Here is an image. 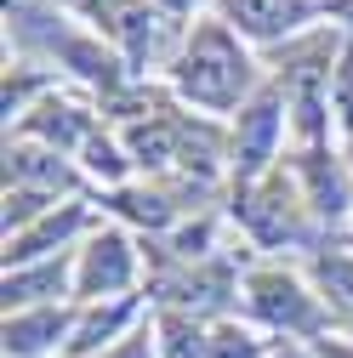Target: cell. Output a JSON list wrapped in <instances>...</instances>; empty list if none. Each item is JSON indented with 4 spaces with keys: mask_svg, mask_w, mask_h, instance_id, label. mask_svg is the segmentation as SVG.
<instances>
[{
    "mask_svg": "<svg viewBox=\"0 0 353 358\" xmlns=\"http://www.w3.org/2000/svg\"><path fill=\"white\" fill-rule=\"evenodd\" d=\"M6 188H29V194L57 199V194L80 188V176L69 171V159L57 148H40V143L18 137V143H6Z\"/></svg>",
    "mask_w": 353,
    "mask_h": 358,
    "instance_id": "9c48e42d",
    "label": "cell"
},
{
    "mask_svg": "<svg viewBox=\"0 0 353 358\" xmlns=\"http://www.w3.org/2000/svg\"><path fill=\"white\" fill-rule=\"evenodd\" d=\"M234 216L251 228L256 245H307V239H314L302 182H296V171H285V165H274L268 176L245 182L234 194Z\"/></svg>",
    "mask_w": 353,
    "mask_h": 358,
    "instance_id": "7a4b0ae2",
    "label": "cell"
},
{
    "mask_svg": "<svg viewBox=\"0 0 353 358\" xmlns=\"http://www.w3.org/2000/svg\"><path fill=\"white\" fill-rule=\"evenodd\" d=\"M131 279H137V250L120 228H103L92 245L80 250V267H74V296L80 301H103V296H125Z\"/></svg>",
    "mask_w": 353,
    "mask_h": 358,
    "instance_id": "5b68a950",
    "label": "cell"
},
{
    "mask_svg": "<svg viewBox=\"0 0 353 358\" xmlns=\"http://www.w3.org/2000/svg\"><path fill=\"white\" fill-rule=\"evenodd\" d=\"M29 6H46V0H6V12H29Z\"/></svg>",
    "mask_w": 353,
    "mask_h": 358,
    "instance_id": "7402d4cb",
    "label": "cell"
},
{
    "mask_svg": "<svg viewBox=\"0 0 353 358\" xmlns=\"http://www.w3.org/2000/svg\"><path fill=\"white\" fill-rule=\"evenodd\" d=\"M92 17H97V34L114 40L131 69H143L154 57V40H160L165 17L148 6V0H92Z\"/></svg>",
    "mask_w": 353,
    "mask_h": 358,
    "instance_id": "52a82bcc",
    "label": "cell"
},
{
    "mask_svg": "<svg viewBox=\"0 0 353 358\" xmlns=\"http://www.w3.org/2000/svg\"><path fill=\"white\" fill-rule=\"evenodd\" d=\"M80 159H85V171L97 176V182H120L125 176V165H131V154H125V143H114V137H103V131H92L85 137V148H80Z\"/></svg>",
    "mask_w": 353,
    "mask_h": 358,
    "instance_id": "ac0fdd59",
    "label": "cell"
},
{
    "mask_svg": "<svg viewBox=\"0 0 353 358\" xmlns=\"http://www.w3.org/2000/svg\"><path fill=\"white\" fill-rule=\"evenodd\" d=\"M211 358H268V341L245 324H234V319H223L211 330Z\"/></svg>",
    "mask_w": 353,
    "mask_h": 358,
    "instance_id": "d6986e66",
    "label": "cell"
},
{
    "mask_svg": "<svg viewBox=\"0 0 353 358\" xmlns=\"http://www.w3.org/2000/svg\"><path fill=\"white\" fill-rule=\"evenodd\" d=\"M57 296H69V262H29V267H6V313H29V307H57Z\"/></svg>",
    "mask_w": 353,
    "mask_h": 358,
    "instance_id": "7c38bea8",
    "label": "cell"
},
{
    "mask_svg": "<svg viewBox=\"0 0 353 358\" xmlns=\"http://www.w3.org/2000/svg\"><path fill=\"white\" fill-rule=\"evenodd\" d=\"M92 131H97L92 114L74 108V103H57V97H46L40 108H29V114L18 120V137H29V143H40V148H85Z\"/></svg>",
    "mask_w": 353,
    "mask_h": 358,
    "instance_id": "30bf717a",
    "label": "cell"
},
{
    "mask_svg": "<svg viewBox=\"0 0 353 358\" xmlns=\"http://www.w3.org/2000/svg\"><path fill=\"white\" fill-rule=\"evenodd\" d=\"M331 114H336V125L347 131V143H353V46H342L336 74H331Z\"/></svg>",
    "mask_w": 353,
    "mask_h": 358,
    "instance_id": "ffe728a7",
    "label": "cell"
},
{
    "mask_svg": "<svg viewBox=\"0 0 353 358\" xmlns=\"http://www.w3.org/2000/svg\"><path fill=\"white\" fill-rule=\"evenodd\" d=\"M131 319H137V301H120V307H92L85 319L74 324V336H69V352L74 358H92L97 347H109Z\"/></svg>",
    "mask_w": 353,
    "mask_h": 358,
    "instance_id": "9a60e30c",
    "label": "cell"
},
{
    "mask_svg": "<svg viewBox=\"0 0 353 358\" xmlns=\"http://www.w3.org/2000/svg\"><path fill=\"white\" fill-rule=\"evenodd\" d=\"M279 125H285V92H279V85L256 92V97L240 108V125H234V176H240V188L274 171Z\"/></svg>",
    "mask_w": 353,
    "mask_h": 358,
    "instance_id": "277c9868",
    "label": "cell"
},
{
    "mask_svg": "<svg viewBox=\"0 0 353 358\" xmlns=\"http://www.w3.org/2000/svg\"><path fill=\"white\" fill-rule=\"evenodd\" d=\"M268 358H302V352H291V347H279V352H268Z\"/></svg>",
    "mask_w": 353,
    "mask_h": 358,
    "instance_id": "603a6c76",
    "label": "cell"
},
{
    "mask_svg": "<svg viewBox=\"0 0 353 358\" xmlns=\"http://www.w3.org/2000/svg\"><path fill=\"white\" fill-rule=\"evenodd\" d=\"M347 171H353V143H347Z\"/></svg>",
    "mask_w": 353,
    "mask_h": 358,
    "instance_id": "cb8c5ba5",
    "label": "cell"
},
{
    "mask_svg": "<svg viewBox=\"0 0 353 358\" xmlns=\"http://www.w3.org/2000/svg\"><path fill=\"white\" fill-rule=\"evenodd\" d=\"M216 12H223V23L240 40H291L325 6L319 0H216Z\"/></svg>",
    "mask_w": 353,
    "mask_h": 358,
    "instance_id": "8992f818",
    "label": "cell"
},
{
    "mask_svg": "<svg viewBox=\"0 0 353 358\" xmlns=\"http://www.w3.org/2000/svg\"><path fill=\"white\" fill-rule=\"evenodd\" d=\"M80 228H85V205H80V199H69L63 210H46L29 234L6 239V267H29V262H40L46 250H63Z\"/></svg>",
    "mask_w": 353,
    "mask_h": 358,
    "instance_id": "8fae6325",
    "label": "cell"
},
{
    "mask_svg": "<svg viewBox=\"0 0 353 358\" xmlns=\"http://www.w3.org/2000/svg\"><path fill=\"white\" fill-rule=\"evenodd\" d=\"M69 330V307H29V313H6V358H40L46 347H57Z\"/></svg>",
    "mask_w": 353,
    "mask_h": 358,
    "instance_id": "4fadbf2b",
    "label": "cell"
},
{
    "mask_svg": "<svg viewBox=\"0 0 353 358\" xmlns=\"http://www.w3.org/2000/svg\"><path fill=\"white\" fill-rule=\"evenodd\" d=\"M109 205H114L120 216H131V222H148V228H171V222L183 216L176 194H165V188H114Z\"/></svg>",
    "mask_w": 353,
    "mask_h": 358,
    "instance_id": "e0dca14e",
    "label": "cell"
},
{
    "mask_svg": "<svg viewBox=\"0 0 353 358\" xmlns=\"http://www.w3.org/2000/svg\"><path fill=\"white\" fill-rule=\"evenodd\" d=\"M171 80L194 108L228 114V108H245V92H251L256 74H251V57H245L240 34L228 23H200L183 46H176Z\"/></svg>",
    "mask_w": 353,
    "mask_h": 358,
    "instance_id": "6da1fadb",
    "label": "cell"
},
{
    "mask_svg": "<svg viewBox=\"0 0 353 358\" xmlns=\"http://www.w3.org/2000/svg\"><path fill=\"white\" fill-rule=\"evenodd\" d=\"M291 171H296V182H302L307 210H314L319 222H342V216H347V205H353V171H347L336 154H325V148H302Z\"/></svg>",
    "mask_w": 353,
    "mask_h": 358,
    "instance_id": "ba28073f",
    "label": "cell"
},
{
    "mask_svg": "<svg viewBox=\"0 0 353 358\" xmlns=\"http://www.w3.org/2000/svg\"><path fill=\"white\" fill-rule=\"evenodd\" d=\"M314 290L325 296L331 313L353 319V250H319L314 256Z\"/></svg>",
    "mask_w": 353,
    "mask_h": 358,
    "instance_id": "2e32d148",
    "label": "cell"
},
{
    "mask_svg": "<svg viewBox=\"0 0 353 358\" xmlns=\"http://www.w3.org/2000/svg\"><path fill=\"white\" fill-rule=\"evenodd\" d=\"M314 358H353V347H347V341H331V336H325V341H319V352H314Z\"/></svg>",
    "mask_w": 353,
    "mask_h": 358,
    "instance_id": "44dd1931",
    "label": "cell"
},
{
    "mask_svg": "<svg viewBox=\"0 0 353 358\" xmlns=\"http://www.w3.org/2000/svg\"><path fill=\"white\" fill-rule=\"evenodd\" d=\"M245 296H251V313L262 324H274L285 336H325V296L307 290L296 273H285V267H256V273H245Z\"/></svg>",
    "mask_w": 353,
    "mask_h": 358,
    "instance_id": "3957f363",
    "label": "cell"
},
{
    "mask_svg": "<svg viewBox=\"0 0 353 358\" xmlns=\"http://www.w3.org/2000/svg\"><path fill=\"white\" fill-rule=\"evenodd\" d=\"M154 347H160V358H211L200 319L194 313H171V307L154 313Z\"/></svg>",
    "mask_w": 353,
    "mask_h": 358,
    "instance_id": "5bb4252c",
    "label": "cell"
}]
</instances>
